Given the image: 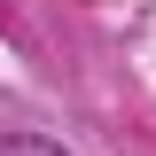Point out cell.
<instances>
[{"mask_svg": "<svg viewBox=\"0 0 156 156\" xmlns=\"http://www.w3.org/2000/svg\"><path fill=\"white\" fill-rule=\"evenodd\" d=\"M0 156H70L62 140H39V133H0Z\"/></svg>", "mask_w": 156, "mask_h": 156, "instance_id": "1", "label": "cell"}]
</instances>
